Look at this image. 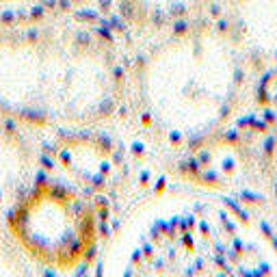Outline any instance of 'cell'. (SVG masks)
<instances>
[{"mask_svg":"<svg viewBox=\"0 0 277 277\" xmlns=\"http://www.w3.org/2000/svg\"><path fill=\"white\" fill-rule=\"evenodd\" d=\"M9 227L32 258L59 268L80 264L97 238L95 215L87 199L56 184L32 189L15 206Z\"/></svg>","mask_w":277,"mask_h":277,"instance_id":"obj_1","label":"cell"}]
</instances>
